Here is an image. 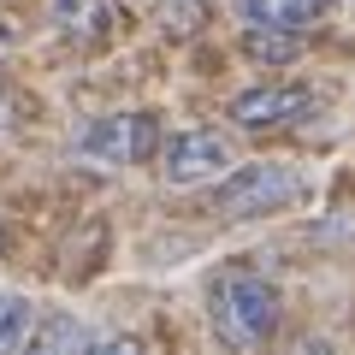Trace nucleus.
<instances>
[{"mask_svg": "<svg viewBox=\"0 0 355 355\" xmlns=\"http://www.w3.org/2000/svg\"><path fill=\"white\" fill-rule=\"evenodd\" d=\"M207 320H214V338L225 343V355H261L284 320V302L266 272L231 261L207 284Z\"/></svg>", "mask_w": 355, "mask_h": 355, "instance_id": "1", "label": "nucleus"}, {"mask_svg": "<svg viewBox=\"0 0 355 355\" xmlns=\"http://www.w3.org/2000/svg\"><path fill=\"white\" fill-rule=\"evenodd\" d=\"M302 190H308L302 166H284V160L231 166V172L214 184V214H225V219H266V214L296 207Z\"/></svg>", "mask_w": 355, "mask_h": 355, "instance_id": "2", "label": "nucleus"}, {"mask_svg": "<svg viewBox=\"0 0 355 355\" xmlns=\"http://www.w3.org/2000/svg\"><path fill=\"white\" fill-rule=\"evenodd\" d=\"M320 113V89L314 83H254L243 95H231L225 119L237 130H284Z\"/></svg>", "mask_w": 355, "mask_h": 355, "instance_id": "3", "label": "nucleus"}, {"mask_svg": "<svg viewBox=\"0 0 355 355\" xmlns=\"http://www.w3.org/2000/svg\"><path fill=\"white\" fill-rule=\"evenodd\" d=\"M77 148L89 160H101V166H142L160 148V119L154 113H107L95 125H83Z\"/></svg>", "mask_w": 355, "mask_h": 355, "instance_id": "4", "label": "nucleus"}, {"mask_svg": "<svg viewBox=\"0 0 355 355\" xmlns=\"http://www.w3.org/2000/svg\"><path fill=\"white\" fill-rule=\"evenodd\" d=\"M160 172H166V184H178V190H190V184H219V178L231 172V142L219 137V130H207V125H190V130H178V137H166Z\"/></svg>", "mask_w": 355, "mask_h": 355, "instance_id": "5", "label": "nucleus"}, {"mask_svg": "<svg viewBox=\"0 0 355 355\" xmlns=\"http://www.w3.org/2000/svg\"><path fill=\"white\" fill-rule=\"evenodd\" d=\"M237 12L254 30H308L331 12V0H237Z\"/></svg>", "mask_w": 355, "mask_h": 355, "instance_id": "6", "label": "nucleus"}, {"mask_svg": "<svg viewBox=\"0 0 355 355\" xmlns=\"http://www.w3.org/2000/svg\"><path fill=\"white\" fill-rule=\"evenodd\" d=\"M95 349V338H89L83 320L71 314H53V320H36V331H30L24 355H89Z\"/></svg>", "mask_w": 355, "mask_h": 355, "instance_id": "7", "label": "nucleus"}, {"mask_svg": "<svg viewBox=\"0 0 355 355\" xmlns=\"http://www.w3.org/2000/svg\"><path fill=\"white\" fill-rule=\"evenodd\" d=\"M53 18H60V30H71V36H107V24H113V6L107 0H53Z\"/></svg>", "mask_w": 355, "mask_h": 355, "instance_id": "8", "label": "nucleus"}, {"mask_svg": "<svg viewBox=\"0 0 355 355\" xmlns=\"http://www.w3.org/2000/svg\"><path fill=\"white\" fill-rule=\"evenodd\" d=\"M30 331H36V314H30L24 296L0 291V355H24Z\"/></svg>", "mask_w": 355, "mask_h": 355, "instance_id": "9", "label": "nucleus"}, {"mask_svg": "<svg viewBox=\"0 0 355 355\" xmlns=\"http://www.w3.org/2000/svg\"><path fill=\"white\" fill-rule=\"evenodd\" d=\"M302 48H308V42L291 36V30H284V42H266V30H261V36H249V53H254V60H296Z\"/></svg>", "mask_w": 355, "mask_h": 355, "instance_id": "10", "label": "nucleus"}, {"mask_svg": "<svg viewBox=\"0 0 355 355\" xmlns=\"http://www.w3.org/2000/svg\"><path fill=\"white\" fill-rule=\"evenodd\" d=\"M89 355H137V343H130V338H95Z\"/></svg>", "mask_w": 355, "mask_h": 355, "instance_id": "11", "label": "nucleus"}, {"mask_svg": "<svg viewBox=\"0 0 355 355\" xmlns=\"http://www.w3.org/2000/svg\"><path fill=\"white\" fill-rule=\"evenodd\" d=\"M296 355H331L326 343H296Z\"/></svg>", "mask_w": 355, "mask_h": 355, "instance_id": "12", "label": "nucleus"}, {"mask_svg": "<svg viewBox=\"0 0 355 355\" xmlns=\"http://www.w3.org/2000/svg\"><path fill=\"white\" fill-rule=\"evenodd\" d=\"M6 125H12V113H6V101H0V130H6Z\"/></svg>", "mask_w": 355, "mask_h": 355, "instance_id": "13", "label": "nucleus"}, {"mask_svg": "<svg viewBox=\"0 0 355 355\" xmlns=\"http://www.w3.org/2000/svg\"><path fill=\"white\" fill-rule=\"evenodd\" d=\"M0 254H6V231H0Z\"/></svg>", "mask_w": 355, "mask_h": 355, "instance_id": "14", "label": "nucleus"}]
</instances>
